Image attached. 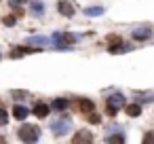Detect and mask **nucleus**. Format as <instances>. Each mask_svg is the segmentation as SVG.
Instances as JSON below:
<instances>
[{
    "mask_svg": "<svg viewBox=\"0 0 154 144\" xmlns=\"http://www.w3.org/2000/svg\"><path fill=\"white\" fill-rule=\"evenodd\" d=\"M7 123H9V114H7V110H5V108H0V127L7 125Z\"/></svg>",
    "mask_w": 154,
    "mask_h": 144,
    "instance_id": "obj_19",
    "label": "nucleus"
},
{
    "mask_svg": "<svg viewBox=\"0 0 154 144\" xmlns=\"http://www.w3.org/2000/svg\"><path fill=\"white\" fill-rule=\"evenodd\" d=\"M53 108H55V110H66V108H68V100H63V98L55 100V102H53Z\"/></svg>",
    "mask_w": 154,
    "mask_h": 144,
    "instance_id": "obj_17",
    "label": "nucleus"
},
{
    "mask_svg": "<svg viewBox=\"0 0 154 144\" xmlns=\"http://www.w3.org/2000/svg\"><path fill=\"white\" fill-rule=\"evenodd\" d=\"M57 9H59V13L66 15V17H72V15H74V7L68 2V0H61V2L57 5Z\"/></svg>",
    "mask_w": 154,
    "mask_h": 144,
    "instance_id": "obj_7",
    "label": "nucleus"
},
{
    "mask_svg": "<svg viewBox=\"0 0 154 144\" xmlns=\"http://www.w3.org/2000/svg\"><path fill=\"white\" fill-rule=\"evenodd\" d=\"M28 43H30V45H40V47H42V45H49V38H45V36H32Z\"/></svg>",
    "mask_w": 154,
    "mask_h": 144,
    "instance_id": "obj_16",
    "label": "nucleus"
},
{
    "mask_svg": "<svg viewBox=\"0 0 154 144\" xmlns=\"http://www.w3.org/2000/svg\"><path fill=\"white\" fill-rule=\"evenodd\" d=\"M74 142H76V144H87V142H93V133H91V131H87V129H82V131H78V133L74 136Z\"/></svg>",
    "mask_w": 154,
    "mask_h": 144,
    "instance_id": "obj_5",
    "label": "nucleus"
},
{
    "mask_svg": "<svg viewBox=\"0 0 154 144\" xmlns=\"http://www.w3.org/2000/svg\"><path fill=\"white\" fill-rule=\"evenodd\" d=\"M26 2V0H11V7L15 9V7H19V5H23Z\"/></svg>",
    "mask_w": 154,
    "mask_h": 144,
    "instance_id": "obj_24",
    "label": "nucleus"
},
{
    "mask_svg": "<svg viewBox=\"0 0 154 144\" xmlns=\"http://www.w3.org/2000/svg\"><path fill=\"white\" fill-rule=\"evenodd\" d=\"M143 142H146V144H154V131H148V133L143 136Z\"/></svg>",
    "mask_w": 154,
    "mask_h": 144,
    "instance_id": "obj_20",
    "label": "nucleus"
},
{
    "mask_svg": "<svg viewBox=\"0 0 154 144\" xmlns=\"http://www.w3.org/2000/svg\"><path fill=\"white\" fill-rule=\"evenodd\" d=\"M51 40L55 43V49H70L76 43V36L74 34H63V32H55L51 36Z\"/></svg>",
    "mask_w": 154,
    "mask_h": 144,
    "instance_id": "obj_1",
    "label": "nucleus"
},
{
    "mask_svg": "<svg viewBox=\"0 0 154 144\" xmlns=\"http://www.w3.org/2000/svg\"><path fill=\"white\" fill-rule=\"evenodd\" d=\"M2 142H5V138H2V136H0V144H2Z\"/></svg>",
    "mask_w": 154,
    "mask_h": 144,
    "instance_id": "obj_25",
    "label": "nucleus"
},
{
    "mask_svg": "<svg viewBox=\"0 0 154 144\" xmlns=\"http://www.w3.org/2000/svg\"><path fill=\"white\" fill-rule=\"evenodd\" d=\"M34 51H38V49H30V47H19V49H13V51H11V57H21V55H26V53H34Z\"/></svg>",
    "mask_w": 154,
    "mask_h": 144,
    "instance_id": "obj_13",
    "label": "nucleus"
},
{
    "mask_svg": "<svg viewBox=\"0 0 154 144\" xmlns=\"http://www.w3.org/2000/svg\"><path fill=\"white\" fill-rule=\"evenodd\" d=\"M106 140H108V142H116V144H118V142H125V133H112V136H108Z\"/></svg>",
    "mask_w": 154,
    "mask_h": 144,
    "instance_id": "obj_18",
    "label": "nucleus"
},
{
    "mask_svg": "<svg viewBox=\"0 0 154 144\" xmlns=\"http://www.w3.org/2000/svg\"><path fill=\"white\" fill-rule=\"evenodd\" d=\"M133 38H135V40L150 38V30H148V28H137V30H133Z\"/></svg>",
    "mask_w": 154,
    "mask_h": 144,
    "instance_id": "obj_9",
    "label": "nucleus"
},
{
    "mask_svg": "<svg viewBox=\"0 0 154 144\" xmlns=\"http://www.w3.org/2000/svg\"><path fill=\"white\" fill-rule=\"evenodd\" d=\"M13 98H15V100H26L28 93H26V91H13Z\"/></svg>",
    "mask_w": 154,
    "mask_h": 144,
    "instance_id": "obj_21",
    "label": "nucleus"
},
{
    "mask_svg": "<svg viewBox=\"0 0 154 144\" xmlns=\"http://www.w3.org/2000/svg\"><path fill=\"white\" fill-rule=\"evenodd\" d=\"M34 114H36L38 119H45V117L49 114V106H47V104H42V102H38V104L34 106Z\"/></svg>",
    "mask_w": 154,
    "mask_h": 144,
    "instance_id": "obj_8",
    "label": "nucleus"
},
{
    "mask_svg": "<svg viewBox=\"0 0 154 144\" xmlns=\"http://www.w3.org/2000/svg\"><path fill=\"white\" fill-rule=\"evenodd\" d=\"M51 129H53L55 136H63V133H68V131L72 129V121H70V117H63V119L53 121V123H51Z\"/></svg>",
    "mask_w": 154,
    "mask_h": 144,
    "instance_id": "obj_4",
    "label": "nucleus"
},
{
    "mask_svg": "<svg viewBox=\"0 0 154 144\" xmlns=\"http://www.w3.org/2000/svg\"><path fill=\"white\" fill-rule=\"evenodd\" d=\"M28 114H30V110H28L26 106H15V108H13V117H15V119H19V121H21V119H26Z\"/></svg>",
    "mask_w": 154,
    "mask_h": 144,
    "instance_id": "obj_10",
    "label": "nucleus"
},
{
    "mask_svg": "<svg viewBox=\"0 0 154 144\" xmlns=\"http://www.w3.org/2000/svg\"><path fill=\"white\" fill-rule=\"evenodd\" d=\"M133 49V45H122V43H118L116 47H110V53H127V51H131Z\"/></svg>",
    "mask_w": 154,
    "mask_h": 144,
    "instance_id": "obj_12",
    "label": "nucleus"
},
{
    "mask_svg": "<svg viewBox=\"0 0 154 144\" xmlns=\"http://www.w3.org/2000/svg\"><path fill=\"white\" fill-rule=\"evenodd\" d=\"M30 9H32L34 15H42V13H45V5L40 2V0H32V2H30Z\"/></svg>",
    "mask_w": 154,
    "mask_h": 144,
    "instance_id": "obj_11",
    "label": "nucleus"
},
{
    "mask_svg": "<svg viewBox=\"0 0 154 144\" xmlns=\"http://www.w3.org/2000/svg\"><path fill=\"white\" fill-rule=\"evenodd\" d=\"M5 26H15V17H13V15L5 17Z\"/></svg>",
    "mask_w": 154,
    "mask_h": 144,
    "instance_id": "obj_23",
    "label": "nucleus"
},
{
    "mask_svg": "<svg viewBox=\"0 0 154 144\" xmlns=\"http://www.w3.org/2000/svg\"><path fill=\"white\" fill-rule=\"evenodd\" d=\"M122 106H125V98H122L120 93H112V95H108L106 108H108V114H110V117H114V114H116V110H118V108H122Z\"/></svg>",
    "mask_w": 154,
    "mask_h": 144,
    "instance_id": "obj_3",
    "label": "nucleus"
},
{
    "mask_svg": "<svg viewBox=\"0 0 154 144\" xmlns=\"http://www.w3.org/2000/svg\"><path fill=\"white\" fill-rule=\"evenodd\" d=\"M85 13H87L89 17H99V15L103 13V9H101V7H87Z\"/></svg>",
    "mask_w": 154,
    "mask_h": 144,
    "instance_id": "obj_15",
    "label": "nucleus"
},
{
    "mask_svg": "<svg viewBox=\"0 0 154 144\" xmlns=\"http://www.w3.org/2000/svg\"><path fill=\"white\" fill-rule=\"evenodd\" d=\"M76 108H78L80 112H85V114H89V112H91V110H93L95 106H93V102H91V100H85V98H80V100L76 102Z\"/></svg>",
    "mask_w": 154,
    "mask_h": 144,
    "instance_id": "obj_6",
    "label": "nucleus"
},
{
    "mask_svg": "<svg viewBox=\"0 0 154 144\" xmlns=\"http://www.w3.org/2000/svg\"><path fill=\"white\" fill-rule=\"evenodd\" d=\"M89 121H91V123H99L101 117H99V114H93V110H91V112H89Z\"/></svg>",
    "mask_w": 154,
    "mask_h": 144,
    "instance_id": "obj_22",
    "label": "nucleus"
},
{
    "mask_svg": "<svg viewBox=\"0 0 154 144\" xmlns=\"http://www.w3.org/2000/svg\"><path fill=\"white\" fill-rule=\"evenodd\" d=\"M17 133H19V138H21L23 142H36V140L40 138V129H38L36 125H30V123L21 125Z\"/></svg>",
    "mask_w": 154,
    "mask_h": 144,
    "instance_id": "obj_2",
    "label": "nucleus"
},
{
    "mask_svg": "<svg viewBox=\"0 0 154 144\" xmlns=\"http://www.w3.org/2000/svg\"><path fill=\"white\" fill-rule=\"evenodd\" d=\"M125 110H127L129 117H139V114H141V106H139V104H129Z\"/></svg>",
    "mask_w": 154,
    "mask_h": 144,
    "instance_id": "obj_14",
    "label": "nucleus"
}]
</instances>
